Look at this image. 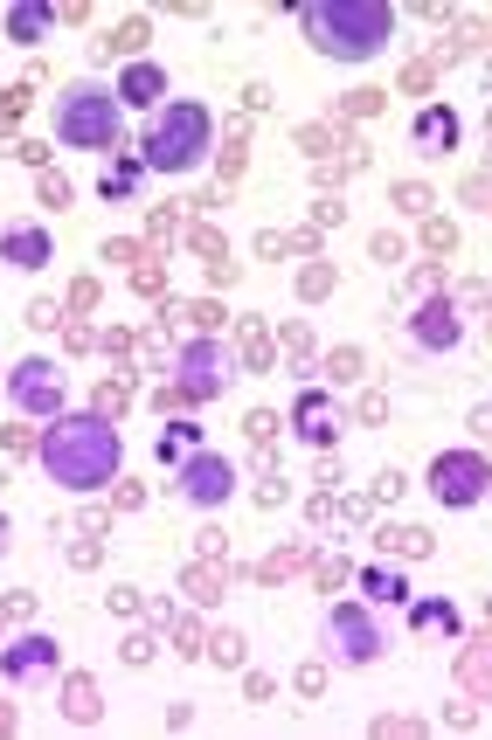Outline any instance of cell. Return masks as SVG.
I'll list each match as a JSON object with an SVG mask.
<instances>
[{
    "mask_svg": "<svg viewBox=\"0 0 492 740\" xmlns=\"http://www.w3.org/2000/svg\"><path fill=\"white\" fill-rule=\"evenodd\" d=\"M208 139H215V118H208L201 105H188V98H174L160 118H152L139 167H152V174H188V167H201Z\"/></svg>",
    "mask_w": 492,
    "mask_h": 740,
    "instance_id": "4",
    "label": "cell"
},
{
    "mask_svg": "<svg viewBox=\"0 0 492 740\" xmlns=\"http://www.w3.org/2000/svg\"><path fill=\"white\" fill-rule=\"evenodd\" d=\"M126 402H132L126 381H105V388H98V415H111V423H118V408H126Z\"/></svg>",
    "mask_w": 492,
    "mask_h": 740,
    "instance_id": "25",
    "label": "cell"
},
{
    "mask_svg": "<svg viewBox=\"0 0 492 740\" xmlns=\"http://www.w3.org/2000/svg\"><path fill=\"white\" fill-rule=\"evenodd\" d=\"M243 430H250L257 443H270V436H278V415H250V423H243Z\"/></svg>",
    "mask_w": 492,
    "mask_h": 740,
    "instance_id": "35",
    "label": "cell"
},
{
    "mask_svg": "<svg viewBox=\"0 0 492 740\" xmlns=\"http://www.w3.org/2000/svg\"><path fill=\"white\" fill-rule=\"evenodd\" d=\"M292 430H298L305 443H313V450H326L333 436H341V408L326 402V388H305V395H298V415H292Z\"/></svg>",
    "mask_w": 492,
    "mask_h": 740,
    "instance_id": "13",
    "label": "cell"
},
{
    "mask_svg": "<svg viewBox=\"0 0 492 740\" xmlns=\"http://www.w3.org/2000/svg\"><path fill=\"white\" fill-rule=\"evenodd\" d=\"M410 339L423 346V353H444V346H457L465 339V318L451 312V298H430L423 312H416V326H410Z\"/></svg>",
    "mask_w": 492,
    "mask_h": 740,
    "instance_id": "11",
    "label": "cell"
},
{
    "mask_svg": "<svg viewBox=\"0 0 492 740\" xmlns=\"http://www.w3.org/2000/svg\"><path fill=\"white\" fill-rule=\"evenodd\" d=\"M416 146H423V152H451V146H457V111H444V105L416 111Z\"/></svg>",
    "mask_w": 492,
    "mask_h": 740,
    "instance_id": "15",
    "label": "cell"
},
{
    "mask_svg": "<svg viewBox=\"0 0 492 740\" xmlns=\"http://www.w3.org/2000/svg\"><path fill=\"white\" fill-rule=\"evenodd\" d=\"M0 546H8V512H0Z\"/></svg>",
    "mask_w": 492,
    "mask_h": 740,
    "instance_id": "38",
    "label": "cell"
},
{
    "mask_svg": "<svg viewBox=\"0 0 492 740\" xmlns=\"http://www.w3.org/2000/svg\"><path fill=\"white\" fill-rule=\"evenodd\" d=\"M8 402L21 408V415H42V423H56L63 415V374H56V361H14V374H8Z\"/></svg>",
    "mask_w": 492,
    "mask_h": 740,
    "instance_id": "7",
    "label": "cell"
},
{
    "mask_svg": "<svg viewBox=\"0 0 492 740\" xmlns=\"http://www.w3.org/2000/svg\"><path fill=\"white\" fill-rule=\"evenodd\" d=\"M139 42H146V21H126L111 42H98V56H111V49H118V56H139Z\"/></svg>",
    "mask_w": 492,
    "mask_h": 740,
    "instance_id": "24",
    "label": "cell"
},
{
    "mask_svg": "<svg viewBox=\"0 0 492 740\" xmlns=\"http://www.w3.org/2000/svg\"><path fill=\"white\" fill-rule=\"evenodd\" d=\"M174 388L188 395V402H215L236 381V361H229V346L223 339H195V346H180V361H174Z\"/></svg>",
    "mask_w": 492,
    "mask_h": 740,
    "instance_id": "5",
    "label": "cell"
},
{
    "mask_svg": "<svg viewBox=\"0 0 492 740\" xmlns=\"http://www.w3.org/2000/svg\"><path fill=\"white\" fill-rule=\"evenodd\" d=\"M298 21H305V42L333 62H367L395 36L388 0H313V8H298Z\"/></svg>",
    "mask_w": 492,
    "mask_h": 740,
    "instance_id": "2",
    "label": "cell"
},
{
    "mask_svg": "<svg viewBox=\"0 0 492 740\" xmlns=\"http://www.w3.org/2000/svg\"><path fill=\"white\" fill-rule=\"evenodd\" d=\"M243 353H250V367H257V374L270 367V339H264V326H250V333H243Z\"/></svg>",
    "mask_w": 492,
    "mask_h": 740,
    "instance_id": "27",
    "label": "cell"
},
{
    "mask_svg": "<svg viewBox=\"0 0 492 740\" xmlns=\"http://www.w3.org/2000/svg\"><path fill=\"white\" fill-rule=\"evenodd\" d=\"M382 546H395V554H403V561H423V554H430V533H423V526H395V533H388Z\"/></svg>",
    "mask_w": 492,
    "mask_h": 740,
    "instance_id": "22",
    "label": "cell"
},
{
    "mask_svg": "<svg viewBox=\"0 0 492 740\" xmlns=\"http://www.w3.org/2000/svg\"><path fill=\"white\" fill-rule=\"evenodd\" d=\"M195 450H201V423H188V415L160 430V457H167V464H188Z\"/></svg>",
    "mask_w": 492,
    "mask_h": 740,
    "instance_id": "18",
    "label": "cell"
},
{
    "mask_svg": "<svg viewBox=\"0 0 492 740\" xmlns=\"http://www.w3.org/2000/svg\"><path fill=\"white\" fill-rule=\"evenodd\" d=\"M410 623H416L423 637H451V630H457V609H451V602H410Z\"/></svg>",
    "mask_w": 492,
    "mask_h": 740,
    "instance_id": "19",
    "label": "cell"
},
{
    "mask_svg": "<svg viewBox=\"0 0 492 740\" xmlns=\"http://www.w3.org/2000/svg\"><path fill=\"white\" fill-rule=\"evenodd\" d=\"M0 671H8L14 685H36V679H56V637H14L8 651H0Z\"/></svg>",
    "mask_w": 492,
    "mask_h": 740,
    "instance_id": "10",
    "label": "cell"
},
{
    "mask_svg": "<svg viewBox=\"0 0 492 740\" xmlns=\"http://www.w3.org/2000/svg\"><path fill=\"white\" fill-rule=\"evenodd\" d=\"M201 658H215V664H243V637H236V630H215Z\"/></svg>",
    "mask_w": 492,
    "mask_h": 740,
    "instance_id": "23",
    "label": "cell"
},
{
    "mask_svg": "<svg viewBox=\"0 0 492 740\" xmlns=\"http://www.w3.org/2000/svg\"><path fill=\"white\" fill-rule=\"evenodd\" d=\"M21 105H28V90H0V132L21 118Z\"/></svg>",
    "mask_w": 492,
    "mask_h": 740,
    "instance_id": "29",
    "label": "cell"
},
{
    "mask_svg": "<svg viewBox=\"0 0 492 740\" xmlns=\"http://www.w3.org/2000/svg\"><path fill=\"white\" fill-rule=\"evenodd\" d=\"M132 187H139V159H111L105 180H98V195H105V201H126Z\"/></svg>",
    "mask_w": 492,
    "mask_h": 740,
    "instance_id": "21",
    "label": "cell"
},
{
    "mask_svg": "<svg viewBox=\"0 0 492 740\" xmlns=\"http://www.w3.org/2000/svg\"><path fill=\"white\" fill-rule=\"evenodd\" d=\"M298 292H305V298H326V292H333V270H326V264H313V270L298 277Z\"/></svg>",
    "mask_w": 492,
    "mask_h": 740,
    "instance_id": "28",
    "label": "cell"
},
{
    "mask_svg": "<svg viewBox=\"0 0 492 740\" xmlns=\"http://www.w3.org/2000/svg\"><path fill=\"white\" fill-rule=\"evenodd\" d=\"M313 574H319V589H326V595H333V589H341V582H347V574H354V568H347V561H341V554H326V561H319V568H313Z\"/></svg>",
    "mask_w": 492,
    "mask_h": 740,
    "instance_id": "26",
    "label": "cell"
},
{
    "mask_svg": "<svg viewBox=\"0 0 492 740\" xmlns=\"http://www.w3.org/2000/svg\"><path fill=\"white\" fill-rule=\"evenodd\" d=\"M56 139L83 146V152H118V139H126V105H118V90L70 83L63 98H56Z\"/></svg>",
    "mask_w": 492,
    "mask_h": 740,
    "instance_id": "3",
    "label": "cell"
},
{
    "mask_svg": "<svg viewBox=\"0 0 492 740\" xmlns=\"http://www.w3.org/2000/svg\"><path fill=\"white\" fill-rule=\"evenodd\" d=\"M42 201H49V208H70V180H56V174H42Z\"/></svg>",
    "mask_w": 492,
    "mask_h": 740,
    "instance_id": "31",
    "label": "cell"
},
{
    "mask_svg": "<svg viewBox=\"0 0 492 740\" xmlns=\"http://www.w3.org/2000/svg\"><path fill=\"white\" fill-rule=\"evenodd\" d=\"M0 264H14V270H42V264H56L49 229H36V221H21V229H0Z\"/></svg>",
    "mask_w": 492,
    "mask_h": 740,
    "instance_id": "12",
    "label": "cell"
},
{
    "mask_svg": "<svg viewBox=\"0 0 492 740\" xmlns=\"http://www.w3.org/2000/svg\"><path fill=\"white\" fill-rule=\"evenodd\" d=\"M430 499H437V505H479L485 499V457H472V450H444V457L430 464Z\"/></svg>",
    "mask_w": 492,
    "mask_h": 740,
    "instance_id": "9",
    "label": "cell"
},
{
    "mask_svg": "<svg viewBox=\"0 0 492 740\" xmlns=\"http://www.w3.org/2000/svg\"><path fill=\"white\" fill-rule=\"evenodd\" d=\"M354 367H361V353H347V346L333 353V381H354Z\"/></svg>",
    "mask_w": 492,
    "mask_h": 740,
    "instance_id": "34",
    "label": "cell"
},
{
    "mask_svg": "<svg viewBox=\"0 0 492 740\" xmlns=\"http://www.w3.org/2000/svg\"><path fill=\"white\" fill-rule=\"evenodd\" d=\"M63 713H70L77 727H90V720H98V685H90V679H70V685H63Z\"/></svg>",
    "mask_w": 492,
    "mask_h": 740,
    "instance_id": "20",
    "label": "cell"
},
{
    "mask_svg": "<svg viewBox=\"0 0 492 740\" xmlns=\"http://www.w3.org/2000/svg\"><path fill=\"white\" fill-rule=\"evenodd\" d=\"M8 727H14V713H8V706H0V733H8Z\"/></svg>",
    "mask_w": 492,
    "mask_h": 740,
    "instance_id": "37",
    "label": "cell"
},
{
    "mask_svg": "<svg viewBox=\"0 0 492 740\" xmlns=\"http://www.w3.org/2000/svg\"><path fill=\"white\" fill-rule=\"evenodd\" d=\"M180 499L188 505H201V512H215V505H229V492H236V464L223 457V450H195L188 464H180Z\"/></svg>",
    "mask_w": 492,
    "mask_h": 740,
    "instance_id": "8",
    "label": "cell"
},
{
    "mask_svg": "<svg viewBox=\"0 0 492 740\" xmlns=\"http://www.w3.org/2000/svg\"><path fill=\"white\" fill-rule=\"evenodd\" d=\"M167 98V70L160 62H132L126 77H118V105H132V111H152Z\"/></svg>",
    "mask_w": 492,
    "mask_h": 740,
    "instance_id": "14",
    "label": "cell"
},
{
    "mask_svg": "<svg viewBox=\"0 0 492 740\" xmlns=\"http://www.w3.org/2000/svg\"><path fill=\"white\" fill-rule=\"evenodd\" d=\"M361 589H367V602H375V609H403V602H410L403 568H367V574H361Z\"/></svg>",
    "mask_w": 492,
    "mask_h": 740,
    "instance_id": "17",
    "label": "cell"
},
{
    "mask_svg": "<svg viewBox=\"0 0 492 740\" xmlns=\"http://www.w3.org/2000/svg\"><path fill=\"white\" fill-rule=\"evenodd\" d=\"M49 28H56V8H42V0H21V8L8 14V42H21V49H28V42H42Z\"/></svg>",
    "mask_w": 492,
    "mask_h": 740,
    "instance_id": "16",
    "label": "cell"
},
{
    "mask_svg": "<svg viewBox=\"0 0 492 740\" xmlns=\"http://www.w3.org/2000/svg\"><path fill=\"white\" fill-rule=\"evenodd\" d=\"M375 499H388V505H395V499H403V477L382 471V477H375Z\"/></svg>",
    "mask_w": 492,
    "mask_h": 740,
    "instance_id": "36",
    "label": "cell"
},
{
    "mask_svg": "<svg viewBox=\"0 0 492 740\" xmlns=\"http://www.w3.org/2000/svg\"><path fill=\"white\" fill-rule=\"evenodd\" d=\"M319 643H326V658H341V664H375V658H382V630H375V616L354 609V602L326 609Z\"/></svg>",
    "mask_w": 492,
    "mask_h": 740,
    "instance_id": "6",
    "label": "cell"
},
{
    "mask_svg": "<svg viewBox=\"0 0 492 740\" xmlns=\"http://www.w3.org/2000/svg\"><path fill=\"white\" fill-rule=\"evenodd\" d=\"M36 457L63 492H105L118 477V464H126V436H118V423L98 415V408L90 415H56V430H42Z\"/></svg>",
    "mask_w": 492,
    "mask_h": 740,
    "instance_id": "1",
    "label": "cell"
},
{
    "mask_svg": "<svg viewBox=\"0 0 492 740\" xmlns=\"http://www.w3.org/2000/svg\"><path fill=\"white\" fill-rule=\"evenodd\" d=\"M28 326H36V333H56V326H63V312H56V305H28Z\"/></svg>",
    "mask_w": 492,
    "mask_h": 740,
    "instance_id": "30",
    "label": "cell"
},
{
    "mask_svg": "<svg viewBox=\"0 0 492 740\" xmlns=\"http://www.w3.org/2000/svg\"><path fill=\"white\" fill-rule=\"evenodd\" d=\"M395 201H403L410 215H423V208H430V187H416V180H410V187H395Z\"/></svg>",
    "mask_w": 492,
    "mask_h": 740,
    "instance_id": "32",
    "label": "cell"
},
{
    "mask_svg": "<svg viewBox=\"0 0 492 740\" xmlns=\"http://www.w3.org/2000/svg\"><path fill=\"white\" fill-rule=\"evenodd\" d=\"M292 568H298V554H270V561H264L257 574H264V582H285V574H292Z\"/></svg>",
    "mask_w": 492,
    "mask_h": 740,
    "instance_id": "33",
    "label": "cell"
}]
</instances>
